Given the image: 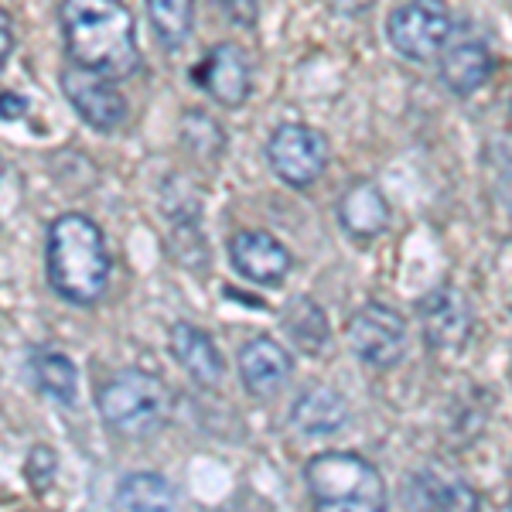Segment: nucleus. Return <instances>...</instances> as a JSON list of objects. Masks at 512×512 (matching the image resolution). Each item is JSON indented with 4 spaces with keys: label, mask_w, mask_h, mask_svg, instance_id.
Masks as SVG:
<instances>
[{
    "label": "nucleus",
    "mask_w": 512,
    "mask_h": 512,
    "mask_svg": "<svg viewBox=\"0 0 512 512\" xmlns=\"http://www.w3.org/2000/svg\"><path fill=\"white\" fill-rule=\"evenodd\" d=\"M113 502H117V509L164 512V509L178 506V492H175V485L158 472H137V475L123 478Z\"/></svg>",
    "instance_id": "6ab92c4d"
},
{
    "label": "nucleus",
    "mask_w": 512,
    "mask_h": 512,
    "mask_svg": "<svg viewBox=\"0 0 512 512\" xmlns=\"http://www.w3.org/2000/svg\"><path fill=\"white\" fill-rule=\"evenodd\" d=\"M338 222L352 239H376L390 226V202L376 181H352L338 198Z\"/></svg>",
    "instance_id": "4468645a"
},
{
    "label": "nucleus",
    "mask_w": 512,
    "mask_h": 512,
    "mask_svg": "<svg viewBox=\"0 0 512 512\" xmlns=\"http://www.w3.org/2000/svg\"><path fill=\"white\" fill-rule=\"evenodd\" d=\"M55 454L48 448H35L28 454V465H24V472H28V482H35V489L41 492L48 482L55 478Z\"/></svg>",
    "instance_id": "5701e85b"
},
{
    "label": "nucleus",
    "mask_w": 512,
    "mask_h": 512,
    "mask_svg": "<svg viewBox=\"0 0 512 512\" xmlns=\"http://www.w3.org/2000/svg\"><path fill=\"white\" fill-rule=\"evenodd\" d=\"M451 31L454 14L448 0H403L386 21L393 52L410 62H434L448 48Z\"/></svg>",
    "instance_id": "39448f33"
},
{
    "label": "nucleus",
    "mask_w": 512,
    "mask_h": 512,
    "mask_svg": "<svg viewBox=\"0 0 512 512\" xmlns=\"http://www.w3.org/2000/svg\"><path fill=\"white\" fill-rule=\"evenodd\" d=\"M417 321H420V332H424V342L431 345V349L458 352L461 345L472 338L475 311L458 287L441 284V287H434L431 294L420 297Z\"/></svg>",
    "instance_id": "6e6552de"
},
{
    "label": "nucleus",
    "mask_w": 512,
    "mask_h": 512,
    "mask_svg": "<svg viewBox=\"0 0 512 512\" xmlns=\"http://www.w3.org/2000/svg\"><path fill=\"white\" fill-rule=\"evenodd\" d=\"M489 154H492V192L499 198L502 212L512 219V144L509 140H495Z\"/></svg>",
    "instance_id": "4be33fe9"
},
{
    "label": "nucleus",
    "mask_w": 512,
    "mask_h": 512,
    "mask_svg": "<svg viewBox=\"0 0 512 512\" xmlns=\"http://www.w3.org/2000/svg\"><path fill=\"white\" fill-rule=\"evenodd\" d=\"M0 175H4V161H0Z\"/></svg>",
    "instance_id": "a878e982"
},
{
    "label": "nucleus",
    "mask_w": 512,
    "mask_h": 512,
    "mask_svg": "<svg viewBox=\"0 0 512 512\" xmlns=\"http://www.w3.org/2000/svg\"><path fill=\"white\" fill-rule=\"evenodd\" d=\"M349 345L373 369L400 366L407 355V318L379 301L362 304L349 321Z\"/></svg>",
    "instance_id": "0eeeda50"
},
{
    "label": "nucleus",
    "mask_w": 512,
    "mask_h": 512,
    "mask_svg": "<svg viewBox=\"0 0 512 512\" xmlns=\"http://www.w3.org/2000/svg\"><path fill=\"white\" fill-rule=\"evenodd\" d=\"M291 420L301 434L325 437L349 424V400L332 386H308L291 407Z\"/></svg>",
    "instance_id": "2eb2a0df"
},
{
    "label": "nucleus",
    "mask_w": 512,
    "mask_h": 512,
    "mask_svg": "<svg viewBox=\"0 0 512 512\" xmlns=\"http://www.w3.org/2000/svg\"><path fill=\"white\" fill-rule=\"evenodd\" d=\"M144 7L164 48L185 45L195 24V0H144Z\"/></svg>",
    "instance_id": "412c9836"
},
{
    "label": "nucleus",
    "mask_w": 512,
    "mask_h": 512,
    "mask_svg": "<svg viewBox=\"0 0 512 512\" xmlns=\"http://www.w3.org/2000/svg\"><path fill=\"white\" fill-rule=\"evenodd\" d=\"M407 502H414L420 509H478V492L468 482H461L458 475L444 472H420L414 475L407 489Z\"/></svg>",
    "instance_id": "a211bd4d"
},
{
    "label": "nucleus",
    "mask_w": 512,
    "mask_h": 512,
    "mask_svg": "<svg viewBox=\"0 0 512 512\" xmlns=\"http://www.w3.org/2000/svg\"><path fill=\"white\" fill-rule=\"evenodd\" d=\"M99 414L106 427L130 441L154 437L171 417V390L144 369H123L99 390Z\"/></svg>",
    "instance_id": "20e7f679"
},
{
    "label": "nucleus",
    "mask_w": 512,
    "mask_h": 512,
    "mask_svg": "<svg viewBox=\"0 0 512 512\" xmlns=\"http://www.w3.org/2000/svg\"><path fill=\"white\" fill-rule=\"evenodd\" d=\"M304 485L321 509H386L383 472L355 451H321L304 465Z\"/></svg>",
    "instance_id": "7ed1b4c3"
},
{
    "label": "nucleus",
    "mask_w": 512,
    "mask_h": 512,
    "mask_svg": "<svg viewBox=\"0 0 512 512\" xmlns=\"http://www.w3.org/2000/svg\"><path fill=\"white\" fill-rule=\"evenodd\" d=\"M11 52H14V28H11V18L0 11V72H4V65H7V59H11Z\"/></svg>",
    "instance_id": "b1692460"
},
{
    "label": "nucleus",
    "mask_w": 512,
    "mask_h": 512,
    "mask_svg": "<svg viewBox=\"0 0 512 512\" xmlns=\"http://www.w3.org/2000/svg\"><path fill=\"white\" fill-rule=\"evenodd\" d=\"M267 161L284 185L308 188L325 175L328 161H332V147H328V137L308 123H280L270 134Z\"/></svg>",
    "instance_id": "423d86ee"
},
{
    "label": "nucleus",
    "mask_w": 512,
    "mask_h": 512,
    "mask_svg": "<svg viewBox=\"0 0 512 512\" xmlns=\"http://www.w3.org/2000/svg\"><path fill=\"white\" fill-rule=\"evenodd\" d=\"M294 376V355L270 335H256L239 349V379L256 400H274Z\"/></svg>",
    "instance_id": "f8f14e48"
},
{
    "label": "nucleus",
    "mask_w": 512,
    "mask_h": 512,
    "mask_svg": "<svg viewBox=\"0 0 512 512\" xmlns=\"http://www.w3.org/2000/svg\"><path fill=\"white\" fill-rule=\"evenodd\" d=\"M229 263L236 267V274H243L250 284L260 287L284 284L294 270L291 250L263 229H243V233L229 239Z\"/></svg>",
    "instance_id": "9d476101"
},
{
    "label": "nucleus",
    "mask_w": 512,
    "mask_h": 512,
    "mask_svg": "<svg viewBox=\"0 0 512 512\" xmlns=\"http://www.w3.org/2000/svg\"><path fill=\"white\" fill-rule=\"evenodd\" d=\"M192 79L216 99L219 106H229V110L243 106L246 99H250V86H253L250 62H246L243 48L233 45V41H222V45L209 48V55L195 65Z\"/></svg>",
    "instance_id": "9b49d317"
},
{
    "label": "nucleus",
    "mask_w": 512,
    "mask_h": 512,
    "mask_svg": "<svg viewBox=\"0 0 512 512\" xmlns=\"http://www.w3.org/2000/svg\"><path fill=\"white\" fill-rule=\"evenodd\" d=\"M48 284L62 301L89 308L103 297L110 284V250H106V236L89 216L69 212L59 216L48 229Z\"/></svg>",
    "instance_id": "f03ea898"
},
{
    "label": "nucleus",
    "mask_w": 512,
    "mask_h": 512,
    "mask_svg": "<svg viewBox=\"0 0 512 512\" xmlns=\"http://www.w3.org/2000/svg\"><path fill=\"white\" fill-rule=\"evenodd\" d=\"M59 21L72 65L106 79H127L140 69L134 14L123 0H62Z\"/></svg>",
    "instance_id": "f257e3e1"
},
{
    "label": "nucleus",
    "mask_w": 512,
    "mask_h": 512,
    "mask_svg": "<svg viewBox=\"0 0 512 512\" xmlns=\"http://www.w3.org/2000/svg\"><path fill=\"white\" fill-rule=\"evenodd\" d=\"M28 113V103H24L21 96H14V93H4L0 96V117L4 120H18Z\"/></svg>",
    "instance_id": "393cba45"
},
{
    "label": "nucleus",
    "mask_w": 512,
    "mask_h": 512,
    "mask_svg": "<svg viewBox=\"0 0 512 512\" xmlns=\"http://www.w3.org/2000/svg\"><path fill=\"white\" fill-rule=\"evenodd\" d=\"M171 355L188 376L195 379L202 390H216L222 386V376H226V359H222L219 345L212 342L209 332L188 325V321H175L168 335Z\"/></svg>",
    "instance_id": "ddd939ff"
},
{
    "label": "nucleus",
    "mask_w": 512,
    "mask_h": 512,
    "mask_svg": "<svg viewBox=\"0 0 512 512\" xmlns=\"http://www.w3.org/2000/svg\"><path fill=\"white\" fill-rule=\"evenodd\" d=\"M62 93L93 130L110 134L127 120V99L117 89V79H106L99 72L82 69V65H69L62 72Z\"/></svg>",
    "instance_id": "1a4fd4ad"
},
{
    "label": "nucleus",
    "mask_w": 512,
    "mask_h": 512,
    "mask_svg": "<svg viewBox=\"0 0 512 512\" xmlns=\"http://www.w3.org/2000/svg\"><path fill=\"white\" fill-rule=\"evenodd\" d=\"M492 76V55L482 41L468 38L441 52V82L454 96H472Z\"/></svg>",
    "instance_id": "dca6fc26"
},
{
    "label": "nucleus",
    "mask_w": 512,
    "mask_h": 512,
    "mask_svg": "<svg viewBox=\"0 0 512 512\" xmlns=\"http://www.w3.org/2000/svg\"><path fill=\"white\" fill-rule=\"evenodd\" d=\"M280 321H284V332L291 335V342L301 345L308 355H321V349L328 345V338H332L325 311H321L311 297H294V301L284 308Z\"/></svg>",
    "instance_id": "aec40b11"
},
{
    "label": "nucleus",
    "mask_w": 512,
    "mask_h": 512,
    "mask_svg": "<svg viewBox=\"0 0 512 512\" xmlns=\"http://www.w3.org/2000/svg\"><path fill=\"white\" fill-rule=\"evenodd\" d=\"M28 366H31V379L38 383V390L45 396H52L55 403L72 407V403L79 400V369L65 352L38 345V349H31L28 355Z\"/></svg>",
    "instance_id": "f3484780"
}]
</instances>
